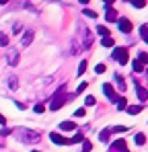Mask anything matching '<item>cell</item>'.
I'll use <instances>...</instances> for the list:
<instances>
[{
	"instance_id": "cell-16",
	"label": "cell",
	"mask_w": 148,
	"mask_h": 152,
	"mask_svg": "<svg viewBox=\"0 0 148 152\" xmlns=\"http://www.w3.org/2000/svg\"><path fill=\"white\" fill-rule=\"evenodd\" d=\"M109 134H111V129H103V132L99 134V140H101V142H109Z\"/></svg>"
},
{
	"instance_id": "cell-41",
	"label": "cell",
	"mask_w": 148,
	"mask_h": 152,
	"mask_svg": "<svg viewBox=\"0 0 148 152\" xmlns=\"http://www.w3.org/2000/svg\"><path fill=\"white\" fill-rule=\"evenodd\" d=\"M78 2H80V4H89V0H78Z\"/></svg>"
},
{
	"instance_id": "cell-18",
	"label": "cell",
	"mask_w": 148,
	"mask_h": 152,
	"mask_svg": "<svg viewBox=\"0 0 148 152\" xmlns=\"http://www.w3.org/2000/svg\"><path fill=\"white\" fill-rule=\"evenodd\" d=\"M115 82H117V88L119 91H125V82H123V78L119 74H115Z\"/></svg>"
},
{
	"instance_id": "cell-5",
	"label": "cell",
	"mask_w": 148,
	"mask_h": 152,
	"mask_svg": "<svg viewBox=\"0 0 148 152\" xmlns=\"http://www.w3.org/2000/svg\"><path fill=\"white\" fill-rule=\"evenodd\" d=\"M80 33H82V48H89L93 43V37H91V31L86 27H80Z\"/></svg>"
},
{
	"instance_id": "cell-14",
	"label": "cell",
	"mask_w": 148,
	"mask_h": 152,
	"mask_svg": "<svg viewBox=\"0 0 148 152\" xmlns=\"http://www.w3.org/2000/svg\"><path fill=\"white\" fill-rule=\"evenodd\" d=\"M60 129H76V124L74 121H62L60 124Z\"/></svg>"
},
{
	"instance_id": "cell-27",
	"label": "cell",
	"mask_w": 148,
	"mask_h": 152,
	"mask_svg": "<svg viewBox=\"0 0 148 152\" xmlns=\"http://www.w3.org/2000/svg\"><path fill=\"white\" fill-rule=\"evenodd\" d=\"M8 84H10V88H12V91H15V88H19V86H17V78H15V76H10V78H8Z\"/></svg>"
},
{
	"instance_id": "cell-42",
	"label": "cell",
	"mask_w": 148,
	"mask_h": 152,
	"mask_svg": "<svg viewBox=\"0 0 148 152\" xmlns=\"http://www.w3.org/2000/svg\"><path fill=\"white\" fill-rule=\"evenodd\" d=\"M6 2H8V0H0V4H6Z\"/></svg>"
},
{
	"instance_id": "cell-43",
	"label": "cell",
	"mask_w": 148,
	"mask_h": 152,
	"mask_svg": "<svg viewBox=\"0 0 148 152\" xmlns=\"http://www.w3.org/2000/svg\"><path fill=\"white\" fill-rule=\"evenodd\" d=\"M31 152H39V150H31Z\"/></svg>"
},
{
	"instance_id": "cell-6",
	"label": "cell",
	"mask_w": 148,
	"mask_h": 152,
	"mask_svg": "<svg viewBox=\"0 0 148 152\" xmlns=\"http://www.w3.org/2000/svg\"><path fill=\"white\" fill-rule=\"evenodd\" d=\"M109 152H127V146H125V140H117L109 146Z\"/></svg>"
},
{
	"instance_id": "cell-24",
	"label": "cell",
	"mask_w": 148,
	"mask_h": 152,
	"mask_svg": "<svg viewBox=\"0 0 148 152\" xmlns=\"http://www.w3.org/2000/svg\"><path fill=\"white\" fill-rule=\"evenodd\" d=\"M91 148H93L91 142H89V140H82V150L80 152H91Z\"/></svg>"
},
{
	"instance_id": "cell-10",
	"label": "cell",
	"mask_w": 148,
	"mask_h": 152,
	"mask_svg": "<svg viewBox=\"0 0 148 152\" xmlns=\"http://www.w3.org/2000/svg\"><path fill=\"white\" fill-rule=\"evenodd\" d=\"M119 31H122V33H130V31H132V23H130L127 19H119Z\"/></svg>"
},
{
	"instance_id": "cell-36",
	"label": "cell",
	"mask_w": 148,
	"mask_h": 152,
	"mask_svg": "<svg viewBox=\"0 0 148 152\" xmlns=\"http://www.w3.org/2000/svg\"><path fill=\"white\" fill-rule=\"evenodd\" d=\"M82 115H84V107H82V109H76V111H74V117H82Z\"/></svg>"
},
{
	"instance_id": "cell-35",
	"label": "cell",
	"mask_w": 148,
	"mask_h": 152,
	"mask_svg": "<svg viewBox=\"0 0 148 152\" xmlns=\"http://www.w3.org/2000/svg\"><path fill=\"white\" fill-rule=\"evenodd\" d=\"M84 88H86V82H80V84H78V86H76V93H82V91H84Z\"/></svg>"
},
{
	"instance_id": "cell-9",
	"label": "cell",
	"mask_w": 148,
	"mask_h": 152,
	"mask_svg": "<svg viewBox=\"0 0 148 152\" xmlns=\"http://www.w3.org/2000/svg\"><path fill=\"white\" fill-rule=\"evenodd\" d=\"M134 86H136V95H138V99L144 103L148 99V91L144 88V86H140V84H134Z\"/></svg>"
},
{
	"instance_id": "cell-20",
	"label": "cell",
	"mask_w": 148,
	"mask_h": 152,
	"mask_svg": "<svg viewBox=\"0 0 148 152\" xmlns=\"http://www.w3.org/2000/svg\"><path fill=\"white\" fill-rule=\"evenodd\" d=\"M140 35H142V39L148 43V25H142V27H140Z\"/></svg>"
},
{
	"instance_id": "cell-11",
	"label": "cell",
	"mask_w": 148,
	"mask_h": 152,
	"mask_svg": "<svg viewBox=\"0 0 148 152\" xmlns=\"http://www.w3.org/2000/svg\"><path fill=\"white\" fill-rule=\"evenodd\" d=\"M31 41H33V31H27V33L23 35V41H21V45H23V48H27Z\"/></svg>"
},
{
	"instance_id": "cell-25",
	"label": "cell",
	"mask_w": 148,
	"mask_h": 152,
	"mask_svg": "<svg viewBox=\"0 0 148 152\" xmlns=\"http://www.w3.org/2000/svg\"><path fill=\"white\" fill-rule=\"evenodd\" d=\"M138 62H140L142 66H144V64H148V53H140V56H138Z\"/></svg>"
},
{
	"instance_id": "cell-13",
	"label": "cell",
	"mask_w": 148,
	"mask_h": 152,
	"mask_svg": "<svg viewBox=\"0 0 148 152\" xmlns=\"http://www.w3.org/2000/svg\"><path fill=\"white\" fill-rule=\"evenodd\" d=\"M6 58H8V64L15 66V64H17V50H8V56H6Z\"/></svg>"
},
{
	"instance_id": "cell-12",
	"label": "cell",
	"mask_w": 148,
	"mask_h": 152,
	"mask_svg": "<svg viewBox=\"0 0 148 152\" xmlns=\"http://www.w3.org/2000/svg\"><path fill=\"white\" fill-rule=\"evenodd\" d=\"M125 111H127L130 115H136V113L142 111V105H130V107H125Z\"/></svg>"
},
{
	"instance_id": "cell-2",
	"label": "cell",
	"mask_w": 148,
	"mask_h": 152,
	"mask_svg": "<svg viewBox=\"0 0 148 152\" xmlns=\"http://www.w3.org/2000/svg\"><path fill=\"white\" fill-rule=\"evenodd\" d=\"M66 101H68V95L64 93V88H60L58 95H56V97L51 99V103H49V109H51V111H58L60 107H64V103H66Z\"/></svg>"
},
{
	"instance_id": "cell-30",
	"label": "cell",
	"mask_w": 148,
	"mask_h": 152,
	"mask_svg": "<svg viewBox=\"0 0 148 152\" xmlns=\"http://www.w3.org/2000/svg\"><path fill=\"white\" fill-rule=\"evenodd\" d=\"M105 70H107V68H105V64H97V68H95V72H97V74H103Z\"/></svg>"
},
{
	"instance_id": "cell-19",
	"label": "cell",
	"mask_w": 148,
	"mask_h": 152,
	"mask_svg": "<svg viewBox=\"0 0 148 152\" xmlns=\"http://www.w3.org/2000/svg\"><path fill=\"white\" fill-rule=\"evenodd\" d=\"M115 105H117V109H119V111H122V109H125V107H127V101H125V99H123V97H119V99H117V101H115Z\"/></svg>"
},
{
	"instance_id": "cell-39",
	"label": "cell",
	"mask_w": 148,
	"mask_h": 152,
	"mask_svg": "<svg viewBox=\"0 0 148 152\" xmlns=\"http://www.w3.org/2000/svg\"><path fill=\"white\" fill-rule=\"evenodd\" d=\"M4 124H6V117H4V115L0 113V126H4Z\"/></svg>"
},
{
	"instance_id": "cell-26",
	"label": "cell",
	"mask_w": 148,
	"mask_h": 152,
	"mask_svg": "<svg viewBox=\"0 0 148 152\" xmlns=\"http://www.w3.org/2000/svg\"><path fill=\"white\" fill-rule=\"evenodd\" d=\"M84 17H91V19H97V12L91 10V8H84Z\"/></svg>"
},
{
	"instance_id": "cell-32",
	"label": "cell",
	"mask_w": 148,
	"mask_h": 152,
	"mask_svg": "<svg viewBox=\"0 0 148 152\" xmlns=\"http://www.w3.org/2000/svg\"><path fill=\"white\" fill-rule=\"evenodd\" d=\"M0 45H8V37L4 33H0Z\"/></svg>"
},
{
	"instance_id": "cell-3",
	"label": "cell",
	"mask_w": 148,
	"mask_h": 152,
	"mask_svg": "<svg viewBox=\"0 0 148 152\" xmlns=\"http://www.w3.org/2000/svg\"><path fill=\"white\" fill-rule=\"evenodd\" d=\"M113 60H117V64H127V50L125 48H115L113 50Z\"/></svg>"
},
{
	"instance_id": "cell-34",
	"label": "cell",
	"mask_w": 148,
	"mask_h": 152,
	"mask_svg": "<svg viewBox=\"0 0 148 152\" xmlns=\"http://www.w3.org/2000/svg\"><path fill=\"white\" fill-rule=\"evenodd\" d=\"M84 105L93 107V105H95V97H86V101H84Z\"/></svg>"
},
{
	"instance_id": "cell-15",
	"label": "cell",
	"mask_w": 148,
	"mask_h": 152,
	"mask_svg": "<svg viewBox=\"0 0 148 152\" xmlns=\"http://www.w3.org/2000/svg\"><path fill=\"white\" fill-rule=\"evenodd\" d=\"M113 43H115V41H113L111 37H103V39H101V45H103V48H113Z\"/></svg>"
},
{
	"instance_id": "cell-29",
	"label": "cell",
	"mask_w": 148,
	"mask_h": 152,
	"mask_svg": "<svg viewBox=\"0 0 148 152\" xmlns=\"http://www.w3.org/2000/svg\"><path fill=\"white\" fill-rule=\"evenodd\" d=\"M82 140H84V136H82V134H76V136H74V138H70V142H82Z\"/></svg>"
},
{
	"instance_id": "cell-28",
	"label": "cell",
	"mask_w": 148,
	"mask_h": 152,
	"mask_svg": "<svg viewBox=\"0 0 148 152\" xmlns=\"http://www.w3.org/2000/svg\"><path fill=\"white\" fill-rule=\"evenodd\" d=\"M132 4H134L136 8H142V6L146 4V0H132Z\"/></svg>"
},
{
	"instance_id": "cell-1",
	"label": "cell",
	"mask_w": 148,
	"mask_h": 152,
	"mask_svg": "<svg viewBox=\"0 0 148 152\" xmlns=\"http://www.w3.org/2000/svg\"><path fill=\"white\" fill-rule=\"evenodd\" d=\"M15 134H17V138L25 142V144H33V142H37L39 140V134L37 132H33V129H25V127H19V129H15Z\"/></svg>"
},
{
	"instance_id": "cell-40",
	"label": "cell",
	"mask_w": 148,
	"mask_h": 152,
	"mask_svg": "<svg viewBox=\"0 0 148 152\" xmlns=\"http://www.w3.org/2000/svg\"><path fill=\"white\" fill-rule=\"evenodd\" d=\"M105 2V6H111V2H115V0H103Z\"/></svg>"
},
{
	"instance_id": "cell-37",
	"label": "cell",
	"mask_w": 148,
	"mask_h": 152,
	"mask_svg": "<svg viewBox=\"0 0 148 152\" xmlns=\"http://www.w3.org/2000/svg\"><path fill=\"white\" fill-rule=\"evenodd\" d=\"M12 31H15V33H21V31H23V27H21V25H19V23H17V25L12 27Z\"/></svg>"
},
{
	"instance_id": "cell-33",
	"label": "cell",
	"mask_w": 148,
	"mask_h": 152,
	"mask_svg": "<svg viewBox=\"0 0 148 152\" xmlns=\"http://www.w3.org/2000/svg\"><path fill=\"white\" fill-rule=\"evenodd\" d=\"M33 111H35V113H43V111H45V107H43V105H35V107H33Z\"/></svg>"
},
{
	"instance_id": "cell-8",
	"label": "cell",
	"mask_w": 148,
	"mask_h": 152,
	"mask_svg": "<svg viewBox=\"0 0 148 152\" xmlns=\"http://www.w3.org/2000/svg\"><path fill=\"white\" fill-rule=\"evenodd\" d=\"M105 21H109V23H117V12H115L111 6H105Z\"/></svg>"
},
{
	"instance_id": "cell-17",
	"label": "cell",
	"mask_w": 148,
	"mask_h": 152,
	"mask_svg": "<svg viewBox=\"0 0 148 152\" xmlns=\"http://www.w3.org/2000/svg\"><path fill=\"white\" fill-rule=\"evenodd\" d=\"M97 33H99V35H103V37H109V29H107L105 25H99L97 27Z\"/></svg>"
},
{
	"instance_id": "cell-23",
	"label": "cell",
	"mask_w": 148,
	"mask_h": 152,
	"mask_svg": "<svg viewBox=\"0 0 148 152\" xmlns=\"http://www.w3.org/2000/svg\"><path fill=\"white\" fill-rule=\"evenodd\" d=\"M84 70H86V60H82V62L78 64V70H76V72H78V76L84 74Z\"/></svg>"
},
{
	"instance_id": "cell-4",
	"label": "cell",
	"mask_w": 148,
	"mask_h": 152,
	"mask_svg": "<svg viewBox=\"0 0 148 152\" xmlns=\"http://www.w3.org/2000/svg\"><path fill=\"white\" fill-rule=\"evenodd\" d=\"M49 140H51L53 144H60V146H66V144H72V142H70L68 138H62V136H60V134H56V132H51V134H49Z\"/></svg>"
},
{
	"instance_id": "cell-31",
	"label": "cell",
	"mask_w": 148,
	"mask_h": 152,
	"mask_svg": "<svg viewBox=\"0 0 148 152\" xmlns=\"http://www.w3.org/2000/svg\"><path fill=\"white\" fill-rule=\"evenodd\" d=\"M111 132H113V134H122V132H125V127L123 126H115V127H111Z\"/></svg>"
},
{
	"instance_id": "cell-38",
	"label": "cell",
	"mask_w": 148,
	"mask_h": 152,
	"mask_svg": "<svg viewBox=\"0 0 148 152\" xmlns=\"http://www.w3.org/2000/svg\"><path fill=\"white\" fill-rule=\"evenodd\" d=\"M8 134H12V129H8V127H4V129H2V136H8Z\"/></svg>"
},
{
	"instance_id": "cell-22",
	"label": "cell",
	"mask_w": 148,
	"mask_h": 152,
	"mask_svg": "<svg viewBox=\"0 0 148 152\" xmlns=\"http://www.w3.org/2000/svg\"><path fill=\"white\" fill-rule=\"evenodd\" d=\"M134 140H136V144H138V146H142V144L146 142V138H144V134H136V138H134Z\"/></svg>"
},
{
	"instance_id": "cell-21",
	"label": "cell",
	"mask_w": 148,
	"mask_h": 152,
	"mask_svg": "<svg viewBox=\"0 0 148 152\" xmlns=\"http://www.w3.org/2000/svg\"><path fill=\"white\" fill-rule=\"evenodd\" d=\"M132 70H134V72H144V66H142V64L136 60V62L132 64Z\"/></svg>"
},
{
	"instance_id": "cell-7",
	"label": "cell",
	"mask_w": 148,
	"mask_h": 152,
	"mask_svg": "<svg viewBox=\"0 0 148 152\" xmlns=\"http://www.w3.org/2000/svg\"><path fill=\"white\" fill-rule=\"evenodd\" d=\"M103 93H105V97H107V99H109V101H117V95H115V91H113V86H111V84H109V82H107V84H103Z\"/></svg>"
}]
</instances>
